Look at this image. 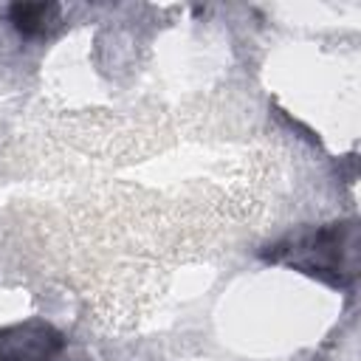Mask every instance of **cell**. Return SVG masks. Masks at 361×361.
Instances as JSON below:
<instances>
[{
	"mask_svg": "<svg viewBox=\"0 0 361 361\" xmlns=\"http://www.w3.org/2000/svg\"><path fill=\"white\" fill-rule=\"evenodd\" d=\"M65 338L45 322H25L0 330V361H54Z\"/></svg>",
	"mask_w": 361,
	"mask_h": 361,
	"instance_id": "cell-2",
	"label": "cell"
},
{
	"mask_svg": "<svg viewBox=\"0 0 361 361\" xmlns=\"http://www.w3.org/2000/svg\"><path fill=\"white\" fill-rule=\"evenodd\" d=\"M268 259L288 262L302 274L319 276L336 288H347L355 276V226L333 223L319 231L296 234L265 254Z\"/></svg>",
	"mask_w": 361,
	"mask_h": 361,
	"instance_id": "cell-1",
	"label": "cell"
},
{
	"mask_svg": "<svg viewBox=\"0 0 361 361\" xmlns=\"http://www.w3.org/2000/svg\"><path fill=\"white\" fill-rule=\"evenodd\" d=\"M56 14H59V6H54V3H17L8 8L11 25L25 39L42 37L56 23Z\"/></svg>",
	"mask_w": 361,
	"mask_h": 361,
	"instance_id": "cell-3",
	"label": "cell"
}]
</instances>
